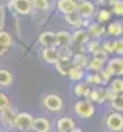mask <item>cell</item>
Segmentation results:
<instances>
[{"instance_id": "obj_30", "label": "cell", "mask_w": 123, "mask_h": 132, "mask_svg": "<svg viewBox=\"0 0 123 132\" xmlns=\"http://www.w3.org/2000/svg\"><path fill=\"white\" fill-rule=\"evenodd\" d=\"M86 100H89L91 103H100V101H102V88L91 89V92L88 94Z\"/></svg>"}, {"instance_id": "obj_1", "label": "cell", "mask_w": 123, "mask_h": 132, "mask_svg": "<svg viewBox=\"0 0 123 132\" xmlns=\"http://www.w3.org/2000/svg\"><path fill=\"white\" fill-rule=\"evenodd\" d=\"M74 112L77 114V117L86 120V118H91L92 115L95 114V108H94V103H91L89 100H77L74 103Z\"/></svg>"}, {"instance_id": "obj_39", "label": "cell", "mask_w": 123, "mask_h": 132, "mask_svg": "<svg viewBox=\"0 0 123 132\" xmlns=\"http://www.w3.org/2000/svg\"><path fill=\"white\" fill-rule=\"evenodd\" d=\"M92 75H94V85L102 86V77H100V74L98 72H92Z\"/></svg>"}, {"instance_id": "obj_14", "label": "cell", "mask_w": 123, "mask_h": 132, "mask_svg": "<svg viewBox=\"0 0 123 132\" xmlns=\"http://www.w3.org/2000/svg\"><path fill=\"white\" fill-rule=\"evenodd\" d=\"M16 117H17V114L12 109V106L8 108L6 111H3L2 112V123H3V126H6L8 129H14V120H16Z\"/></svg>"}, {"instance_id": "obj_38", "label": "cell", "mask_w": 123, "mask_h": 132, "mask_svg": "<svg viewBox=\"0 0 123 132\" xmlns=\"http://www.w3.org/2000/svg\"><path fill=\"white\" fill-rule=\"evenodd\" d=\"M102 48H103V51L109 55V54H114V45H112V42L111 40H105L103 43H102Z\"/></svg>"}, {"instance_id": "obj_35", "label": "cell", "mask_w": 123, "mask_h": 132, "mask_svg": "<svg viewBox=\"0 0 123 132\" xmlns=\"http://www.w3.org/2000/svg\"><path fill=\"white\" fill-rule=\"evenodd\" d=\"M100 48H102V43H100L98 40H95V38L89 40V43L86 45V51H88L91 55L94 54V52H95V51H97V49H100Z\"/></svg>"}, {"instance_id": "obj_33", "label": "cell", "mask_w": 123, "mask_h": 132, "mask_svg": "<svg viewBox=\"0 0 123 132\" xmlns=\"http://www.w3.org/2000/svg\"><path fill=\"white\" fill-rule=\"evenodd\" d=\"M98 74H100V77H102V86H109V83H111V80H112V78H111V77H112L111 72L105 68V69H102Z\"/></svg>"}, {"instance_id": "obj_3", "label": "cell", "mask_w": 123, "mask_h": 132, "mask_svg": "<svg viewBox=\"0 0 123 132\" xmlns=\"http://www.w3.org/2000/svg\"><path fill=\"white\" fill-rule=\"evenodd\" d=\"M42 104L49 112H62V109H63V100H62V97L57 95V94H52V92L46 94L42 98Z\"/></svg>"}, {"instance_id": "obj_2", "label": "cell", "mask_w": 123, "mask_h": 132, "mask_svg": "<svg viewBox=\"0 0 123 132\" xmlns=\"http://www.w3.org/2000/svg\"><path fill=\"white\" fill-rule=\"evenodd\" d=\"M105 126L109 132H123V115L120 112H109L105 117Z\"/></svg>"}, {"instance_id": "obj_44", "label": "cell", "mask_w": 123, "mask_h": 132, "mask_svg": "<svg viewBox=\"0 0 123 132\" xmlns=\"http://www.w3.org/2000/svg\"><path fill=\"white\" fill-rule=\"evenodd\" d=\"M23 132H34V131H32V129H29V131H23Z\"/></svg>"}, {"instance_id": "obj_37", "label": "cell", "mask_w": 123, "mask_h": 132, "mask_svg": "<svg viewBox=\"0 0 123 132\" xmlns=\"http://www.w3.org/2000/svg\"><path fill=\"white\" fill-rule=\"evenodd\" d=\"M92 57H94V59H98V60H102V62H108V60H109V59H108V54L103 51V48L97 49V51L92 54Z\"/></svg>"}, {"instance_id": "obj_45", "label": "cell", "mask_w": 123, "mask_h": 132, "mask_svg": "<svg viewBox=\"0 0 123 132\" xmlns=\"http://www.w3.org/2000/svg\"><path fill=\"white\" fill-rule=\"evenodd\" d=\"M56 132H59V131H56Z\"/></svg>"}, {"instance_id": "obj_23", "label": "cell", "mask_w": 123, "mask_h": 132, "mask_svg": "<svg viewBox=\"0 0 123 132\" xmlns=\"http://www.w3.org/2000/svg\"><path fill=\"white\" fill-rule=\"evenodd\" d=\"M111 17H112V12H111V9H106V8H100L95 12V22H98L102 25L108 23L111 20Z\"/></svg>"}, {"instance_id": "obj_26", "label": "cell", "mask_w": 123, "mask_h": 132, "mask_svg": "<svg viewBox=\"0 0 123 132\" xmlns=\"http://www.w3.org/2000/svg\"><path fill=\"white\" fill-rule=\"evenodd\" d=\"M106 68V62H102V60H98V59H94L91 57V60H89V65H88V71H91V72H100L102 69H105Z\"/></svg>"}, {"instance_id": "obj_28", "label": "cell", "mask_w": 123, "mask_h": 132, "mask_svg": "<svg viewBox=\"0 0 123 132\" xmlns=\"http://www.w3.org/2000/svg\"><path fill=\"white\" fill-rule=\"evenodd\" d=\"M72 62H59L57 65H56V69H57V72L60 74V75H66L68 77V74H69V71H71V68H72Z\"/></svg>"}, {"instance_id": "obj_34", "label": "cell", "mask_w": 123, "mask_h": 132, "mask_svg": "<svg viewBox=\"0 0 123 132\" xmlns=\"http://www.w3.org/2000/svg\"><path fill=\"white\" fill-rule=\"evenodd\" d=\"M8 108H11V100H9V97L5 92H2L0 94V112L6 111Z\"/></svg>"}, {"instance_id": "obj_32", "label": "cell", "mask_w": 123, "mask_h": 132, "mask_svg": "<svg viewBox=\"0 0 123 132\" xmlns=\"http://www.w3.org/2000/svg\"><path fill=\"white\" fill-rule=\"evenodd\" d=\"M32 8L35 11H46L49 8V0H32Z\"/></svg>"}, {"instance_id": "obj_29", "label": "cell", "mask_w": 123, "mask_h": 132, "mask_svg": "<svg viewBox=\"0 0 123 132\" xmlns=\"http://www.w3.org/2000/svg\"><path fill=\"white\" fill-rule=\"evenodd\" d=\"M59 57H60L62 62H72L74 54H72V51H71L69 46H63V48L59 49Z\"/></svg>"}, {"instance_id": "obj_31", "label": "cell", "mask_w": 123, "mask_h": 132, "mask_svg": "<svg viewBox=\"0 0 123 132\" xmlns=\"http://www.w3.org/2000/svg\"><path fill=\"white\" fill-rule=\"evenodd\" d=\"M111 12L117 17L123 15V0H114L111 5Z\"/></svg>"}, {"instance_id": "obj_6", "label": "cell", "mask_w": 123, "mask_h": 132, "mask_svg": "<svg viewBox=\"0 0 123 132\" xmlns=\"http://www.w3.org/2000/svg\"><path fill=\"white\" fill-rule=\"evenodd\" d=\"M106 69L111 72V75L122 77L123 75V57H120V55L111 57V59L106 62Z\"/></svg>"}, {"instance_id": "obj_43", "label": "cell", "mask_w": 123, "mask_h": 132, "mask_svg": "<svg viewBox=\"0 0 123 132\" xmlns=\"http://www.w3.org/2000/svg\"><path fill=\"white\" fill-rule=\"evenodd\" d=\"M6 132H19V131H16V129H8Z\"/></svg>"}, {"instance_id": "obj_4", "label": "cell", "mask_w": 123, "mask_h": 132, "mask_svg": "<svg viewBox=\"0 0 123 132\" xmlns=\"http://www.w3.org/2000/svg\"><path fill=\"white\" fill-rule=\"evenodd\" d=\"M34 118L35 117H32L29 112H17V117L14 120V129L19 132L29 131V129H32Z\"/></svg>"}, {"instance_id": "obj_24", "label": "cell", "mask_w": 123, "mask_h": 132, "mask_svg": "<svg viewBox=\"0 0 123 132\" xmlns=\"http://www.w3.org/2000/svg\"><path fill=\"white\" fill-rule=\"evenodd\" d=\"M108 89H109L112 94H116V95L123 94V78H122V77H114V78L111 80V83H109Z\"/></svg>"}, {"instance_id": "obj_8", "label": "cell", "mask_w": 123, "mask_h": 132, "mask_svg": "<svg viewBox=\"0 0 123 132\" xmlns=\"http://www.w3.org/2000/svg\"><path fill=\"white\" fill-rule=\"evenodd\" d=\"M75 121L74 118L68 117V115H62L56 120V129L59 132H72L75 129Z\"/></svg>"}, {"instance_id": "obj_20", "label": "cell", "mask_w": 123, "mask_h": 132, "mask_svg": "<svg viewBox=\"0 0 123 132\" xmlns=\"http://www.w3.org/2000/svg\"><path fill=\"white\" fill-rule=\"evenodd\" d=\"M85 77H86V74H85V69H82V68H77V66H72V68H71V71H69V74H68V78H69L71 81H74V83H79V81H82Z\"/></svg>"}, {"instance_id": "obj_21", "label": "cell", "mask_w": 123, "mask_h": 132, "mask_svg": "<svg viewBox=\"0 0 123 132\" xmlns=\"http://www.w3.org/2000/svg\"><path fill=\"white\" fill-rule=\"evenodd\" d=\"M12 81H14L12 72L5 69V68H2L0 69V85H2V88H9L12 85Z\"/></svg>"}, {"instance_id": "obj_11", "label": "cell", "mask_w": 123, "mask_h": 132, "mask_svg": "<svg viewBox=\"0 0 123 132\" xmlns=\"http://www.w3.org/2000/svg\"><path fill=\"white\" fill-rule=\"evenodd\" d=\"M57 9L66 15V14L75 12L79 9V3L77 0H57Z\"/></svg>"}, {"instance_id": "obj_10", "label": "cell", "mask_w": 123, "mask_h": 132, "mask_svg": "<svg viewBox=\"0 0 123 132\" xmlns=\"http://www.w3.org/2000/svg\"><path fill=\"white\" fill-rule=\"evenodd\" d=\"M42 59H43V62L56 66L60 62L59 49H57V48H43V49H42Z\"/></svg>"}, {"instance_id": "obj_18", "label": "cell", "mask_w": 123, "mask_h": 132, "mask_svg": "<svg viewBox=\"0 0 123 132\" xmlns=\"http://www.w3.org/2000/svg\"><path fill=\"white\" fill-rule=\"evenodd\" d=\"M106 34L111 35V37H120L123 34V23L116 20V22H111L108 26H106Z\"/></svg>"}, {"instance_id": "obj_15", "label": "cell", "mask_w": 123, "mask_h": 132, "mask_svg": "<svg viewBox=\"0 0 123 132\" xmlns=\"http://www.w3.org/2000/svg\"><path fill=\"white\" fill-rule=\"evenodd\" d=\"M86 29H88L89 35H91L92 38H95V40H98L100 37H103V34H106V26H103L98 22H92Z\"/></svg>"}, {"instance_id": "obj_41", "label": "cell", "mask_w": 123, "mask_h": 132, "mask_svg": "<svg viewBox=\"0 0 123 132\" xmlns=\"http://www.w3.org/2000/svg\"><path fill=\"white\" fill-rule=\"evenodd\" d=\"M112 2H114V0H97V3H98L100 6H106V5H109V6H111V5H112Z\"/></svg>"}, {"instance_id": "obj_40", "label": "cell", "mask_w": 123, "mask_h": 132, "mask_svg": "<svg viewBox=\"0 0 123 132\" xmlns=\"http://www.w3.org/2000/svg\"><path fill=\"white\" fill-rule=\"evenodd\" d=\"M85 83H86L88 86H89V85H94V75H92V72L85 77Z\"/></svg>"}, {"instance_id": "obj_36", "label": "cell", "mask_w": 123, "mask_h": 132, "mask_svg": "<svg viewBox=\"0 0 123 132\" xmlns=\"http://www.w3.org/2000/svg\"><path fill=\"white\" fill-rule=\"evenodd\" d=\"M112 45H114V54L117 55H123V38H116L112 40Z\"/></svg>"}, {"instance_id": "obj_42", "label": "cell", "mask_w": 123, "mask_h": 132, "mask_svg": "<svg viewBox=\"0 0 123 132\" xmlns=\"http://www.w3.org/2000/svg\"><path fill=\"white\" fill-rule=\"evenodd\" d=\"M72 132H83V131H82L80 128H75V129H74V131H72Z\"/></svg>"}, {"instance_id": "obj_7", "label": "cell", "mask_w": 123, "mask_h": 132, "mask_svg": "<svg viewBox=\"0 0 123 132\" xmlns=\"http://www.w3.org/2000/svg\"><path fill=\"white\" fill-rule=\"evenodd\" d=\"M77 12L85 19V20H91L92 17H95V5L89 2V0H82L80 3H79V9H77Z\"/></svg>"}, {"instance_id": "obj_16", "label": "cell", "mask_w": 123, "mask_h": 132, "mask_svg": "<svg viewBox=\"0 0 123 132\" xmlns=\"http://www.w3.org/2000/svg\"><path fill=\"white\" fill-rule=\"evenodd\" d=\"M65 20H66L68 25L74 26L75 29L82 28V26H83V22H85V19H83L77 11H75V12H71V14H66V15H65Z\"/></svg>"}, {"instance_id": "obj_12", "label": "cell", "mask_w": 123, "mask_h": 132, "mask_svg": "<svg viewBox=\"0 0 123 132\" xmlns=\"http://www.w3.org/2000/svg\"><path fill=\"white\" fill-rule=\"evenodd\" d=\"M89 32L88 29H83V28H79L72 32V42L79 46H86L89 43Z\"/></svg>"}, {"instance_id": "obj_5", "label": "cell", "mask_w": 123, "mask_h": 132, "mask_svg": "<svg viewBox=\"0 0 123 132\" xmlns=\"http://www.w3.org/2000/svg\"><path fill=\"white\" fill-rule=\"evenodd\" d=\"M11 9L19 15H29L32 12V0H11Z\"/></svg>"}, {"instance_id": "obj_9", "label": "cell", "mask_w": 123, "mask_h": 132, "mask_svg": "<svg viewBox=\"0 0 123 132\" xmlns=\"http://www.w3.org/2000/svg\"><path fill=\"white\" fill-rule=\"evenodd\" d=\"M39 43L42 48H57V37L56 32L52 31H45L40 34L39 37Z\"/></svg>"}, {"instance_id": "obj_19", "label": "cell", "mask_w": 123, "mask_h": 132, "mask_svg": "<svg viewBox=\"0 0 123 132\" xmlns=\"http://www.w3.org/2000/svg\"><path fill=\"white\" fill-rule=\"evenodd\" d=\"M89 60H91V59H88V55H86L85 52H77V54H74V57H72V65L77 66V68L85 69V68H88V65H89Z\"/></svg>"}, {"instance_id": "obj_27", "label": "cell", "mask_w": 123, "mask_h": 132, "mask_svg": "<svg viewBox=\"0 0 123 132\" xmlns=\"http://www.w3.org/2000/svg\"><path fill=\"white\" fill-rule=\"evenodd\" d=\"M109 106H111L112 111H116V112H123V94L116 95L114 98L109 101Z\"/></svg>"}, {"instance_id": "obj_22", "label": "cell", "mask_w": 123, "mask_h": 132, "mask_svg": "<svg viewBox=\"0 0 123 132\" xmlns=\"http://www.w3.org/2000/svg\"><path fill=\"white\" fill-rule=\"evenodd\" d=\"M89 92H91V89L88 88V85H86L85 81H79V83L74 85V95H75V97L86 98Z\"/></svg>"}, {"instance_id": "obj_13", "label": "cell", "mask_w": 123, "mask_h": 132, "mask_svg": "<svg viewBox=\"0 0 123 132\" xmlns=\"http://www.w3.org/2000/svg\"><path fill=\"white\" fill-rule=\"evenodd\" d=\"M34 132H51V121L46 117H35L34 125H32Z\"/></svg>"}, {"instance_id": "obj_17", "label": "cell", "mask_w": 123, "mask_h": 132, "mask_svg": "<svg viewBox=\"0 0 123 132\" xmlns=\"http://www.w3.org/2000/svg\"><path fill=\"white\" fill-rule=\"evenodd\" d=\"M56 37H57V46L59 48H63V46H69L72 42V34L69 31H59L56 32Z\"/></svg>"}, {"instance_id": "obj_25", "label": "cell", "mask_w": 123, "mask_h": 132, "mask_svg": "<svg viewBox=\"0 0 123 132\" xmlns=\"http://www.w3.org/2000/svg\"><path fill=\"white\" fill-rule=\"evenodd\" d=\"M12 45V37L11 34H8L6 31L0 32V48H2V55L8 52V48Z\"/></svg>"}]
</instances>
